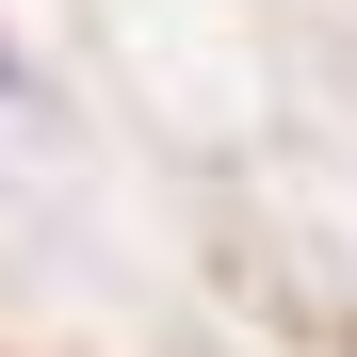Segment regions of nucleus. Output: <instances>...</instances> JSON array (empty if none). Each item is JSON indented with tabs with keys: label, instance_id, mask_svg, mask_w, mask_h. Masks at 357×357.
<instances>
[{
	"label": "nucleus",
	"instance_id": "1",
	"mask_svg": "<svg viewBox=\"0 0 357 357\" xmlns=\"http://www.w3.org/2000/svg\"><path fill=\"white\" fill-rule=\"evenodd\" d=\"M0 98H17V49H0Z\"/></svg>",
	"mask_w": 357,
	"mask_h": 357
}]
</instances>
